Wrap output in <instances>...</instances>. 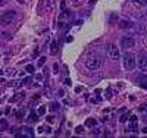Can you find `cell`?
Here are the masks:
<instances>
[{"mask_svg":"<svg viewBox=\"0 0 147 138\" xmlns=\"http://www.w3.org/2000/svg\"><path fill=\"white\" fill-rule=\"evenodd\" d=\"M24 135H28V137H34V132H32V129L31 128H24Z\"/></svg>","mask_w":147,"mask_h":138,"instance_id":"e0dca14e","label":"cell"},{"mask_svg":"<svg viewBox=\"0 0 147 138\" xmlns=\"http://www.w3.org/2000/svg\"><path fill=\"white\" fill-rule=\"evenodd\" d=\"M50 53L52 54H56L57 53V41H53L52 46H50Z\"/></svg>","mask_w":147,"mask_h":138,"instance_id":"5bb4252c","label":"cell"},{"mask_svg":"<svg viewBox=\"0 0 147 138\" xmlns=\"http://www.w3.org/2000/svg\"><path fill=\"white\" fill-rule=\"evenodd\" d=\"M21 84H22V81H12V82H9L7 85H9V87H13V88H19Z\"/></svg>","mask_w":147,"mask_h":138,"instance_id":"9a60e30c","label":"cell"},{"mask_svg":"<svg viewBox=\"0 0 147 138\" xmlns=\"http://www.w3.org/2000/svg\"><path fill=\"white\" fill-rule=\"evenodd\" d=\"M121 29H128V28H131L133 26V24L130 22V21H127V19H122L121 22H119V25H118Z\"/></svg>","mask_w":147,"mask_h":138,"instance_id":"52a82bcc","label":"cell"},{"mask_svg":"<svg viewBox=\"0 0 147 138\" xmlns=\"http://www.w3.org/2000/svg\"><path fill=\"white\" fill-rule=\"evenodd\" d=\"M102 65H103V57L99 53H90L85 57V66L90 71H97L102 68Z\"/></svg>","mask_w":147,"mask_h":138,"instance_id":"6da1fadb","label":"cell"},{"mask_svg":"<svg viewBox=\"0 0 147 138\" xmlns=\"http://www.w3.org/2000/svg\"><path fill=\"white\" fill-rule=\"evenodd\" d=\"M106 51H107V54H109L112 59H118L119 54H121L118 46H115V44H112V43H109V44L106 46Z\"/></svg>","mask_w":147,"mask_h":138,"instance_id":"5b68a950","label":"cell"},{"mask_svg":"<svg viewBox=\"0 0 147 138\" xmlns=\"http://www.w3.org/2000/svg\"><path fill=\"white\" fill-rule=\"evenodd\" d=\"M60 6H62V10H65V7H66V4H65V1H62V4H60Z\"/></svg>","mask_w":147,"mask_h":138,"instance_id":"60d3db41","label":"cell"},{"mask_svg":"<svg viewBox=\"0 0 147 138\" xmlns=\"http://www.w3.org/2000/svg\"><path fill=\"white\" fill-rule=\"evenodd\" d=\"M137 66L140 68V71H146L147 72V53L140 54V57L137 60Z\"/></svg>","mask_w":147,"mask_h":138,"instance_id":"8992f818","label":"cell"},{"mask_svg":"<svg viewBox=\"0 0 147 138\" xmlns=\"http://www.w3.org/2000/svg\"><path fill=\"white\" fill-rule=\"evenodd\" d=\"M138 110H140L141 113H147V104H141V106L138 107Z\"/></svg>","mask_w":147,"mask_h":138,"instance_id":"cb8c5ba5","label":"cell"},{"mask_svg":"<svg viewBox=\"0 0 147 138\" xmlns=\"http://www.w3.org/2000/svg\"><path fill=\"white\" fill-rule=\"evenodd\" d=\"M138 84H140L143 88H146V90H147V76H146V75H143V76L138 79Z\"/></svg>","mask_w":147,"mask_h":138,"instance_id":"8fae6325","label":"cell"},{"mask_svg":"<svg viewBox=\"0 0 147 138\" xmlns=\"http://www.w3.org/2000/svg\"><path fill=\"white\" fill-rule=\"evenodd\" d=\"M49 109H50L52 112H57V110L60 109V104H59L57 101H53V103L50 104V107H49Z\"/></svg>","mask_w":147,"mask_h":138,"instance_id":"7c38bea8","label":"cell"},{"mask_svg":"<svg viewBox=\"0 0 147 138\" xmlns=\"http://www.w3.org/2000/svg\"><path fill=\"white\" fill-rule=\"evenodd\" d=\"M7 128V122L4 121V119H0V131H3V129H6Z\"/></svg>","mask_w":147,"mask_h":138,"instance_id":"d6986e66","label":"cell"},{"mask_svg":"<svg viewBox=\"0 0 147 138\" xmlns=\"http://www.w3.org/2000/svg\"><path fill=\"white\" fill-rule=\"evenodd\" d=\"M35 78H37V81H43V76H41V75H37Z\"/></svg>","mask_w":147,"mask_h":138,"instance_id":"74e56055","label":"cell"},{"mask_svg":"<svg viewBox=\"0 0 147 138\" xmlns=\"http://www.w3.org/2000/svg\"><path fill=\"white\" fill-rule=\"evenodd\" d=\"M146 16H147V12H146Z\"/></svg>","mask_w":147,"mask_h":138,"instance_id":"7bdbcfd3","label":"cell"},{"mask_svg":"<svg viewBox=\"0 0 147 138\" xmlns=\"http://www.w3.org/2000/svg\"><path fill=\"white\" fill-rule=\"evenodd\" d=\"M105 94H106V97H107V99H110V97H112V90H110V88H107Z\"/></svg>","mask_w":147,"mask_h":138,"instance_id":"4316f807","label":"cell"},{"mask_svg":"<svg viewBox=\"0 0 147 138\" xmlns=\"http://www.w3.org/2000/svg\"><path fill=\"white\" fill-rule=\"evenodd\" d=\"M15 74H16V71H15L13 68H9V69L6 71V75H9V76H13Z\"/></svg>","mask_w":147,"mask_h":138,"instance_id":"44dd1931","label":"cell"},{"mask_svg":"<svg viewBox=\"0 0 147 138\" xmlns=\"http://www.w3.org/2000/svg\"><path fill=\"white\" fill-rule=\"evenodd\" d=\"M127 119H128V115H122V116H121V122H122V124L127 122Z\"/></svg>","mask_w":147,"mask_h":138,"instance_id":"4dcf8cb0","label":"cell"},{"mask_svg":"<svg viewBox=\"0 0 147 138\" xmlns=\"http://www.w3.org/2000/svg\"><path fill=\"white\" fill-rule=\"evenodd\" d=\"M16 118H18V119H22V118H24V110L16 112Z\"/></svg>","mask_w":147,"mask_h":138,"instance_id":"484cf974","label":"cell"},{"mask_svg":"<svg viewBox=\"0 0 147 138\" xmlns=\"http://www.w3.org/2000/svg\"><path fill=\"white\" fill-rule=\"evenodd\" d=\"M7 3V0H0V6H4Z\"/></svg>","mask_w":147,"mask_h":138,"instance_id":"8d00e7d4","label":"cell"},{"mask_svg":"<svg viewBox=\"0 0 147 138\" xmlns=\"http://www.w3.org/2000/svg\"><path fill=\"white\" fill-rule=\"evenodd\" d=\"M82 131H84L82 126H77V128H75V132H77V134H82Z\"/></svg>","mask_w":147,"mask_h":138,"instance_id":"83f0119b","label":"cell"},{"mask_svg":"<svg viewBox=\"0 0 147 138\" xmlns=\"http://www.w3.org/2000/svg\"><path fill=\"white\" fill-rule=\"evenodd\" d=\"M134 44H135V41H134V38H133V37H130V35L122 37V38H121V41H119L121 49H125V50L133 49V47H134Z\"/></svg>","mask_w":147,"mask_h":138,"instance_id":"3957f363","label":"cell"},{"mask_svg":"<svg viewBox=\"0 0 147 138\" xmlns=\"http://www.w3.org/2000/svg\"><path fill=\"white\" fill-rule=\"evenodd\" d=\"M65 84H66V85H71L72 82H71V79H69V78H66V79H65Z\"/></svg>","mask_w":147,"mask_h":138,"instance_id":"e575fe53","label":"cell"},{"mask_svg":"<svg viewBox=\"0 0 147 138\" xmlns=\"http://www.w3.org/2000/svg\"><path fill=\"white\" fill-rule=\"evenodd\" d=\"M47 122H49V124H53V122H54V118H53V116H47Z\"/></svg>","mask_w":147,"mask_h":138,"instance_id":"d6a6232c","label":"cell"},{"mask_svg":"<svg viewBox=\"0 0 147 138\" xmlns=\"http://www.w3.org/2000/svg\"><path fill=\"white\" fill-rule=\"evenodd\" d=\"M128 131H131V132H138L137 122H131V124H130V126H128Z\"/></svg>","mask_w":147,"mask_h":138,"instance_id":"4fadbf2b","label":"cell"},{"mask_svg":"<svg viewBox=\"0 0 147 138\" xmlns=\"http://www.w3.org/2000/svg\"><path fill=\"white\" fill-rule=\"evenodd\" d=\"M135 65H137L135 54H134V53H131V51H127V53L124 54V66H125V69L133 71V69L135 68Z\"/></svg>","mask_w":147,"mask_h":138,"instance_id":"7a4b0ae2","label":"cell"},{"mask_svg":"<svg viewBox=\"0 0 147 138\" xmlns=\"http://www.w3.org/2000/svg\"><path fill=\"white\" fill-rule=\"evenodd\" d=\"M137 121H138V118H137L135 115H133V116H131V122H137Z\"/></svg>","mask_w":147,"mask_h":138,"instance_id":"836d02e7","label":"cell"},{"mask_svg":"<svg viewBox=\"0 0 147 138\" xmlns=\"http://www.w3.org/2000/svg\"><path fill=\"white\" fill-rule=\"evenodd\" d=\"M24 96H25V93H18V94H15L13 97H10V99H9V101H10V103H16V101H19Z\"/></svg>","mask_w":147,"mask_h":138,"instance_id":"ba28073f","label":"cell"},{"mask_svg":"<svg viewBox=\"0 0 147 138\" xmlns=\"http://www.w3.org/2000/svg\"><path fill=\"white\" fill-rule=\"evenodd\" d=\"M38 132H40V134H43V132H44V128H43V126H40V128H38Z\"/></svg>","mask_w":147,"mask_h":138,"instance_id":"ab89813d","label":"cell"},{"mask_svg":"<svg viewBox=\"0 0 147 138\" xmlns=\"http://www.w3.org/2000/svg\"><path fill=\"white\" fill-rule=\"evenodd\" d=\"M37 113H38V116H43V115L46 113V107H44V106H40L38 110H37Z\"/></svg>","mask_w":147,"mask_h":138,"instance_id":"ffe728a7","label":"cell"},{"mask_svg":"<svg viewBox=\"0 0 147 138\" xmlns=\"http://www.w3.org/2000/svg\"><path fill=\"white\" fill-rule=\"evenodd\" d=\"M96 124H97V122H96V119H87V122H85V125H87V126H90V128H94V126H96Z\"/></svg>","mask_w":147,"mask_h":138,"instance_id":"2e32d148","label":"cell"},{"mask_svg":"<svg viewBox=\"0 0 147 138\" xmlns=\"http://www.w3.org/2000/svg\"><path fill=\"white\" fill-rule=\"evenodd\" d=\"M116 19H118L116 13H112V15H110V19H109V22H110V24H115V21H116Z\"/></svg>","mask_w":147,"mask_h":138,"instance_id":"7402d4cb","label":"cell"},{"mask_svg":"<svg viewBox=\"0 0 147 138\" xmlns=\"http://www.w3.org/2000/svg\"><path fill=\"white\" fill-rule=\"evenodd\" d=\"M15 12L13 10H7V12H4L3 15H0V25H9L12 21H13V18H15Z\"/></svg>","mask_w":147,"mask_h":138,"instance_id":"277c9868","label":"cell"},{"mask_svg":"<svg viewBox=\"0 0 147 138\" xmlns=\"http://www.w3.org/2000/svg\"><path fill=\"white\" fill-rule=\"evenodd\" d=\"M53 69H54V74H59V72H57V71H59V65H57V63L53 65Z\"/></svg>","mask_w":147,"mask_h":138,"instance_id":"1f68e13d","label":"cell"},{"mask_svg":"<svg viewBox=\"0 0 147 138\" xmlns=\"http://www.w3.org/2000/svg\"><path fill=\"white\" fill-rule=\"evenodd\" d=\"M102 131H103L102 128H96V129L93 128V135H100V134H102Z\"/></svg>","mask_w":147,"mask_h":138,"instance_id":"603a6c76","label":"cell"},{"mask_svg":"<svg viewBox=\"0 0 147 138\" xmlns=\"http://www.w3.org/2000/svg\"><path fill=\"white\" fill-rule=\"evenodd\" d=\"M146 76H147V75H146Z\"/></svg>","mask_w":147,"mask_h":138,"instance_id":"ee69618b","label":"cell"},{"mask_svg":"<svg viewBox=\"0 0 147 138\" xmlns=\"http://www.w3.org/2000/svg\"><path fill=\"white\" fill-rule=\"evenodd\" d=\"M1 37H3V40H10V35H9L7 32H4V34H1Z\"/></svg>","mask_w":147,"mask_h":138,"instance_id":"f1b7e54d","label":"cell"},{"mask_svg":"<svg viewBox=\"0 0 147 138\" xmlns=\"http://www.w3.org/2000/svg\"><path fill=\"white\" fill-rule=\"evenodd\" d=\"M44 93L47 94V97H50V94H52V91H50V88H49V87H46V88H44Z\"/></svg>","mask_w":147,"mask_h":138,"instance_id":"f546056e","label":"cell"},{"mask_svg":"<svg viewBox=\"0 0 147 138\" xmlns=\"http://www.w3.org/2000/svg\"><path fill=\"white\" fill-rule=\"evenodd\" d=\"M46 63V57L43 56V57H40V60H38V66H43Z\"/></svg>","mask_w":147,"mask_h":138,"instance_id":"d4e9b609","label":"cell"},{"mask_svg":"<svg viewBox=\"0 0 147 138\" xmlns=\"http://www.w3.org/2000/svg\"><path fill=\"white\" fill-rule=\"evenodd\" d=\"M37 121H38V113L31 112V113H29V116H28V122H29V124H32V122H37Z\"/></svg>","mask_w":147,"mask_h":138,"instance_id":"9c48e42d","label":"cell"},{"mask_svg":"<svg viewBox=\"0 0 147 138\" xmlns=\"http://www.w3.org/2000/svg\"><path fill=\"white\" fill-rule=\"evenodd\" d=\"M57 96H59V97H63V91H62V90H59V91H57Z\"/></svg>","mask_w":147,"mask_h":138,"instance_id":"d590c367","label":"cell"},{"mask_svg":"<svg viewBox=\"0 0 147 138\" xmlns=\"http://www.w3.org/2000/svg\"><path fill=\"white\" fill-rule=\"evenodd\" d=\"M131 1L138 7H146L147 6V0H131Z\"/></svg>","mask_w":147,"mask_h":138,"instance_id":"30bf717a","label":"cell"},{"mask_svg":"<svg viewBox=\"0 0 147 138\" xmlns=\"http://www.w3.org/2000/svg\"><path fill=\"white\" fill-rule=\"evenodd\" d=\"M75 91H77V93H81V91H82V88H81V87H77V88H75Z\"/></svg>","mask_w":147,"mask_h":138,"instance_id":"f35d334b","label":"cell"},{"mask_svg":"<svg viewBox=\"0 0 147 138\" xmlns=\"http://www.w3.org/2000/svg\"><path fill=\"white\" fill-rule=\"evenodd\" d=\"M25 71L29 72V74H32V72L35 71V66H34V65H27V66H25Z\"/></svg>","mask_w":147,"mask_h":138,"instance_id":"ac0fdd59","label":"cell"},{"mask_svg":"<svg viewBox=\"0 0 147 138\" xmlns=\"http://www.w3.org/2000/svg\"><path fill=\"white\" fill-rule=\"evenodd\" d=\"M143 132H144V134H147V128H144V129H143Z\"/></svg>","mask_w":147,"mask_h":138,"instance_id":"b9f144b4","label":"cell"}]
</instances>
